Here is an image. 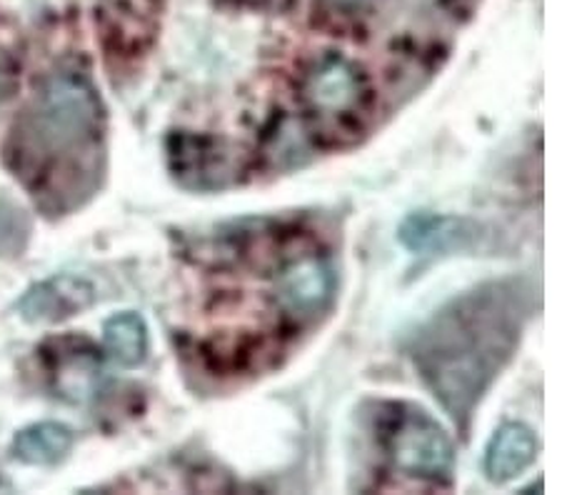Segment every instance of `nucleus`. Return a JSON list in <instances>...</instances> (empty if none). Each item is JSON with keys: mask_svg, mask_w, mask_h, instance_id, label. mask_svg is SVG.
Returning a JSON list of instances; mask_svg holds the SVG:
<instances>
[{"mask_svg": "<svg viewBox=\"0 0 562 495\" xmlns=\"http://www.w3.org/2000/svg\"><path fill=\"white\" fill-rule=\"evenodd\" d=\"M72 430L66 423L43 420L18 430L11 446L15 461L25 465H56L70 453Z\"/></svg>", "mask_w": 562, "mask_h": 495, "instance_id": "12", "label": "nucleus"}, {"mask_svg": "<svg viewBox=\"0 0 562 495\" xmlns=\"http://www.w3.org/2000/svg\"><path fill=\"white\" fill-rule=\"evenodd\" d=\"M166 0H98L95 29L108 60L133 63L158 41Z\"/></svg>", "mask_w": 562, "mask_h": 495, "instance_id": "7", "label": "nucleus"}, {"mask_svg": "<svg viewBox=\"0 0 562 495\" xmlns=\"http://www.w3.org/2000/svg\"><path fill=\"white\" fill-rule=\"evenodd\" d=\"M95 285L83 275L60 273L31 285L18 301V313L33 326H56L95 303Z\"/></svg>", "mask_w": 562, "mask_h": 495, "instance_id": "10", "label": "nucleus"}, {"mask_svg": "<svg viewBox=\"0 0 562 495\" xmlns=\"http://www.w3.org/2000/svg\"><path fill=\"white\" fill-rule=\"evenodd\" d=\"M258 348L260 340L248 336V333L215 336L201 344V358L215 375H238L256 365Z\"/></svg>", "mask_w": 562, "mask_h": 495, "instance_id": "14", "label": "nucleus"}, {"mask_svg": "<svg viewBox=\"0 0 562 495\" xmlns=\"http://www.w3.org/2000/svg\"><path fill=\"white\" fill-rule=\"evenodd\" d=\"M338 293V270L325 250L297 243L276 263L273 303L288 320L307 323L328 313Z\"/></svg>", "mask_w": 562, "mask_h": 495, "instance_id": "5", "label": "nucleus"}, {"mask_svg": "<svg viewBox=\"0 0 562 495\" xmlns=\"http://www.w3.org/2000/svg\"><path fill=\"white\" fill-rule=\"evenodd\" d=\"M397 240L413 256H456L477 250L487 240V230L465 215L413 211L397 225Z\"/></svg>", "mask_w": 562, "mask_h": 495, "instance_id": "8", "label": "nucleus"}, {"mask_svg": "<svg viewBox=\"0 0 562 495\" xmlns=\"http://www.w3.org/2000/svg\"><path fill=\"white\" fill-rule=\"evenodd\" d=\"M373 0H315V13H321L323 21L348 23L358 18Z\"/></svg>", "mask_w": 562, "mask_h": 495, "instance_id": "16", "label": "nucleus"}, {"mask_svg": "<svg viewBox=\"0 0 562 495\" xmlns=\"http://www.w3.org/2000/svg\"><path fill=\"white\" fill-rule=\"evenodd\" d=\"M15 88H18L15 63L8 53L0 50V103H5L8 98L15 93Z\"/></svg>", "mask_w": 562, "mask_h": 495, "instance_id": "17", "label": "nucleus"}, {"mask_svg": "<svg viewBox=\"0 0 562 495\" xmlns=\"http://www.w3.org/2000/svg\"><path fill=\"white\" fill-rule=\"evenodd\" d=\"M380 453L395 473L450 488L456 479V446L438 418L411 401H380L370 413Z\"/></svg>", "mask_w": 562, "mask_h": 495, "instance_id": "4", "label": "nucleus"}, {"mask_svg": "<svg viewBox=\"0 0 562 495\" xmlns=\"http://www.w3.org/2000/svg\"><path fill=\"white\" fill-rule=\"evenodd\" d=\"M295 101L307 138L323 146H342L366 133L375 90L356 60L325 50L305 60L295 78Z\"/></svg>", "mask_w": 562, "mask_h": 495, "instance_id": "3", "label": "nucleus"}, {"mask_svg": "<svg viewBox=\"0 0 562 495\" xmlns=\"http://www.w3.org/2000/svg\"><path fill=\"white\" fill-rule=\"evenodd\" d=\"M31 240V218L13 198L0 195V258L21 256Z\"/></svg>", "mask_w": 562, "mask_h": 495, "instance_id": "15", "label": "nucleus"}, {"mask_svg": "<svg viewBox=\"0 0 562 495\" xmlns=\"http://www.w3.org/2000/svg\"><path fill=\"white\" fill-rule=\"evenodd\" d=\"M108 119L88 74L58 68L35 86L8 133L3 158L35 205L60 218L101 191Z\"/></svg>", "mask_w": 562, "mask_h": 495, "instance_id": "2", "label": "nucleus"}, {"mask_svg": "<svg viewBox=\"0 0 562 495\" xmlns=\"http://www.w3.org/2000/svg\"><path fill=\"white\" fill-rule=\"evenodd\" d=\"M538 438L520 420H505L487 440L483 473L493 485H505L522 475L538 458Z\"/></svg>", "mask_w": 562, "mask_h": 495, "instance_id": "11", "label": "nucleus"}, {"mask_svg": "<svg viewBox=\"0 0 562 495\" xmlns=\"http://www.w3.org/2000/svg\"><path fill=\"white\" fill-rule=\"evenodd\" d=\"M535 305L538 291L528 278L487 281L456 295L407 338L405 356L462 436L518 353Z\"/></svg>", "mask_w": 562, "mask_h": 495, "instance_id": "1", "label": "nucleus"}, {"mask_svg": "<svg viewBox=\"0 0 562 495\" xmlns=\"http://www.w3.org/2000/svg\"><path fill=\"white\" fill-rule=\"evenodd\" d=\"M45 371L50 373L53 389L70 403H83L95 393L101 381V356L88 338L60 336L41 348Z\"/></svg>", "mask_w": 562, "mask_h": 495, "instance_id": "9", "label": "nucleus"}, {"mask_svg": "<svg viewBox=\"0 0 562 495\" xmlns=\"http://www.w3.org/2000/svg\"><path fill=\"white\" fill-rule=\"evenodd\" d=\"M166 164L180 188L190 193H217L240 183L238 153L223 135L178 128L166 138Z\"/></svg>", "mask_w": 562, "mask_h": 495, "instance_id": "6", "label": "nucleus"}, {"mask_svg": "<svg viewBox=\"0 0 562 495\" xmlns=\"http://www.w3.org/2000/svg\"><path fill=\"white\" fill-rule=\"evenodd\" d=\"M103 346L108 358L121 368H138L148 358L150 336L143 315L135 311L115 313L103 326Z\"/></svg>", "mask_w": 562, "mask_h": 495, "instance_id": "13", "label": "nucleus"}]
</instances>
